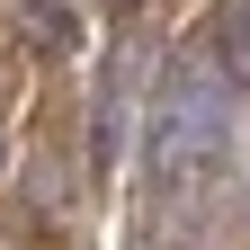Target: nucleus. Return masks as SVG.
I'll use <instances>...</instances> for the list:
<instances>
[{
    "label": "nucleus",
    "mask_w": 250,
    "mask_h": 250,
    "mask_svg": "<svg viewBox=\"0 0 250 250\" xmlns=\"http://www.w3.org/2000/svg\"><path fill=\"white\" fill-rule=\"evenodd\" d=\"M143 161L161 179V197L179 214H206L214 179L232 170V99L206 62H170L161 89H152V116H143Z\"/></svg>",
    "instance_id": "nucleus-1"
},
{
    "label": "nucleus",
    "mask_w": 250,
    "mask_h": 250,
    "mask_svg": "<svg viewBox=\"0 0 250 250\" xmlns=\"http://www.w3.org/2000/svg\"><path fill=\"white\" fill-rule=\"evenodd\" d=\"M206 45H214V72L250 89V0H224V9H214V27H206Z\"/></svg>",
    "instance_id": "nucleus-2"
},
{
    "label": "nucleus",
    "mask_w": 250,
    "mask_h": 250,
    "mask_svg": "<svg viewBox=\"0 0 250 250\" xmlns=\"http://www.w3.org/2000/svg\"><path fill=\"white\" fill-rule=\"evenodd\" d=\"M27 36H36L45 54H62L72 45V9H62V0H36V9H27Z\"/></svg>",
    "instance_id": "nucleus-3"
},
{
    "label": "nucleus",
    "mask_w": 250,
    "mask_h": 250,
    "mask_svg": "<svg viewBox=\"0 0 250 250\" xmlns=\"http://www.w3.org/2000/svg\"><path fill=\"white\" fill-rule=\"evenodd\" d=\"M99 9H107V18H143V0H99Z\"/></svg>",
    "instance_id": "nucleus-4"
}]
</instances>
